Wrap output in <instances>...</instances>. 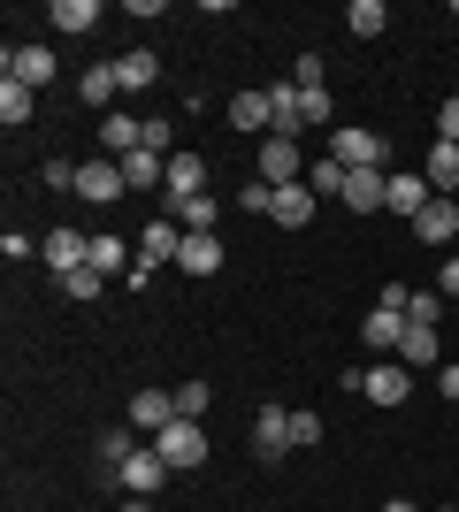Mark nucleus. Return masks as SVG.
<instances>
[{"label":"nucleus","mask_w":459,"mask_h":512,"mask_svg":"<svg viewBox=\"0 0 459 512\" xmlns=\"http://www.w3.org/2000/svg\"><path fill=\"white\" fill-rule=\"evenodd\" d=\"M291 85H299V92H329V85H322V54H299V69H291Z\"/></svg>","instance_id":"36"},{"label":"nucleus","mask_w":459,"mask_h":512,"mask_svg":"<svg viewBox=\"0 0 459 512\" xmlns=\"http://www.w3.org/2000/svg\"><path fill=\"white\" fill-rule=\"evenodd\" d=\"M383 184H391V169H352L345 176V207L352 214H375V207H383Z\"/></svg>","instance_id":"23"},{"label":"nucleus","mask_w":459,"mask_h":512,"mask_svg":"<svg viewBox=\"0 0 459 512\" xmlns=\"http://www.w3.org/2000/svg\"><path fill=\"white\" fill-rule=\"evenodd\" d=\"M161 214H169L176 230H215V222H222L215 199H184V207H161Z\"/></svg>","instance_id":"30"},{"label":"nucleus","mask_w":459,"mask_h":512,"mask_svg":"<svg viewBox=\"0 0 459 512\" xmlns=\"http://www.w3.org/2000/svg\"><path fill=\"white\" fill-rule=\"evenodd\" d=\"M444 512H452V505H444Z\"/></svg>","instance_id":"47"},{"label":"nucleus","mask_w":459,"mask_h":512,"mask_svg":"<svg viewBox=\"0 0 459 512\" xmlns=\"http://www.w3.org/2000/svg\"><path fill=\"white\" fill-rule=\"evenodd\" d=\"M138 253H146L153 268H161V260L176 268V253H184V230H176L169 214H153V222H146V237H138Z\"/></svg>","instance_id":"20"},{"label":"nucleus","mask_w":459,"mask_h":512,"mask_svg":"<svg viewBox=\"0 0 459 512\" xmlns=\"http://www.w3.org/2000/svg\"><path fill=\"white\" fill-rule=\"evenodd\" d=\"M54 69H62V62H54V46H8V77H16V85L39 92V85H54Z\"/></svg>","instance_id":"9"},{"label":"nucleus","mask_w":459,"mask_h":512,"mask_svg":"<svg viewBox=\"0 0 459 512\" xmlns=\"http://www.w3.org/2000/svg\"><path fill=\"white\" fill-rule=\"evenodd\" d=\"M391 360H406V367H437V360H444V337H437V329H406Z\"/></svg>","instance_id":"24"},{"label":"nucleus","mask_w":459,"mask_h":512,"mask_svg":"<svg viewBox=\"0 0 459 512\" xmlns=\"http://www.w3.org/2000/svg\"><path fill=\"white\" fill-rule=\"evenodd\" d=\"M414 237L421 245H459V207L452 199H429V207L414 214Z\"/></svg>","instance_id":"11"},{"label":"nucleus","mask_w":459,"mask_h":512,"mask_svg":"<svg viewBox=\"0 0 459 512\" xmlns=\"http://www.w3.org/2000/svg\"><path fill=\"white\" fill-rule=\"evenodd\" d=\"M421 176H429V192H437V199H452V192H459V146H452V138H437V146H429Z\"/></svg>","instance_id":"16"},{"label":"nucleus","mask_w":459,"mask_h":512,"mask_svg":"<svg viewBox=\"0 0 459 512\" xmlns=\"http://www.w3.org/2000/svg\"><path fill=\"white\" fill-rule=\"evenodd\" d=\"M115 92H123V77H115V62H100V69H85V77H77V100H85V107H108Z\"/></svg>","instance_id":"26"},{"label":"nucleus","mask_w":459,"mask_h":512,"mask_svg":"<svg viewBox=\"0 0 459 512\" xmlns=\"http://www.w3.org/2000/svg\"><path fill=\"white\" fill-rule=\"evenodd\" d=\"M444 398H459V360H452V367H444Z\"/></svg>","instance_id":"43"},{"label":"nucleus","mask_w":459,"mask_h":512,"mask_svg":"<svg viewBox=\"0 0 459 512\" xmlns=\"http://www.w3.org/2000/svg\"><path fill=\"white\" fill-rule=\"evenodd\" d=\"M299 115L306 130H329V92H299Z\"/></svg>","instance_id":"37"},{"label":"nucleus","mask_w":459,"mask_h":512,"mask_svg":"<svg viewBox=\"0 0 459 512\" xmlns=\"http://www.w3.org/2000/svg\"><path fill=\"white\" fill-rule=\"evenodd\" d=\"M31 107H39V92H31V85H16V77L0 85V123H8V130H23V123H31Z\"/></svg>","instance_id":"27"},{"label":"nucleus","mask_w":459,"mask_h":512,"mask_svg":"<svg viewBox=\"0 0 459 512\" xmlns=\"http://www.w3.org/2000/svg\"><path fill=\"white\" fill-rule=\"evenodd\" d=\"M360 398H375V406H406V398H414V367H406V360L360 367Z\"/></svg>","instance_id":"2"},{"label":"nucleus","mask_w":459,"mask_h":512,"mask_svg":"<svg viewBox=\"0 0 459 512\" xmlns=\"http://www.w3.org/2000/svg\"><path fill=\"white\" fill-rule=\"evenodd\" d=\"M322 444V413H291V451H314Z\"/></svg>","instance_id":"34"},{"label":"nucleus","mask_w":459,"mask_h":512,"mask_svg":"<svg viewBox=\"0 0 459 512\" xmlns=\"http://www.w3.org/2000/svg\"><path fill=\"white\" fill-rule=\"evenodd\" d=\"M138 146H146V153H161V161H169V123H161V115H153V123L138 130Z\"/></svg>","instance_id":"39"},{"label":"nucleus","mask_w":459,"mask_h":512,"mask_svg":"<svg viewBox=\"0 0 459 512\" xmlns=\"http://www.w3.org/2000/svg\"><path fill=\"white\" fill-rule=\"evenodd\" d=\"M39 253H46V268H54V276H69V268H85L92 237H77V230H46V237H39Z\"/></svg>","instance_id":"12"},{"label":"nucleus","mask_w":459,"mask_h":512,"mask_svg":"<svg viewBox=\"0 0 459 512\" xmlns=\"http://www.w3.org/2000/svg\"><path fill=\"white\" fill-rule=\"evenodd\" d=\"M345 23L360 31V39H383V23H391V8H383V0H352V8H345Z\"/></svg>","instance_id":"31"},{"label":"nucleus","mask_w":459,"mask_h":512,"mask_svg":"<svg viewBox=\"0 0 459 512\" xmlns=\"http://www.w3.org/2000/svg\"><path fill=\"white\" fill-rule=\"evenodd\" d=\"M54 283H62V299L92 306V299H100V283H108V276H92V268H69V276H54Z\"/></svg>","instance_id":"33"},{"label":"nucleus","mask_w":459,"mask_h":512,"mask_svg":"<svg viewBox=\"0 0 459 512\" xmlns=\"http://www.w3.org/2000/svg\"><path fill=\"white\" fill-rule=\"evenodd\" d=\"M123 512H153V505H146V497H131V505H123Z\"/></svg>","instance_id":"45"},{"label":"nucleus","mask_w":459,"mask_h":512,"mask_svg":"<svg viewBox=\"0 0 459 512\" xmlns=\"http://www.w3.org/2000/svg\"><path fill=\"white\" fill-rule=\"evenodd\" d=\"M184 199H207V161H199V153H169V184H161V207H184Z\"/></svg>","instance_id":"6"},{"label":"nucleus","mask_w":459,"mask_h":512,"mask_svg":"<svg viewBox=\"0 0 459 512\" xmlns=\"http://www.w3.org/2000/svg\"><path fill=\"white\" fill-rule=\"evenodd\" d=\"M268 199H276V192H268L261 176H253V184H245V192H238V207H253V214H268Z\"/></svg>","instance_id":"40"},{"label":"nucleus","mask_w":459,"mask_h":512,"mask_svg":"<svg viewBox=\"0 0 459 512\" xmlns=\"http://www.w3.org/2000/svg\"><path fill=\"white\" fill-rule=\"evenodd\" d=\"M138 130H146L138 115H100V146H108L115 161H123V153H138Z\"/></svg>","instance_id":"25"},{"label":"nucleus","mask_w":459,"mask_h":512,"mask_svg":"<svg viewBox=\"0 0 459 512\" xmlns=\"http://www.w3.org/2000/svg\"><path fill=\"white\" fill-rule=\"evenodd\" d=\"M123 184H131L138 199H146V192H161V184H169V161H161V153H146V146H138V153H123Z\"/></svg>","instance_id":"18"},{"label":"nucleus","mask_w":459,"mask_h":512,"mask_svg":"<svg viewBox=\"0 0 459 512\" xmlns=\"http://www.w3.org/2000/svg\"><path fill=\"white\" fill-rule=\"evenodd\" d=\"M429 199H437V192H429V176H406V169H398L391 184H383V207H391V214H406V222H414V214L429 207Z\"/></svg>","instance_id":"14"},{"label":"nucleus","mask_w":459,"mask_h":512,"mask_svg":"<svg viewBox=\"0 0 459 512\" xmlns=\"http://www.w3.org/2000/svg\"><path fill=\"white\" fill-rule=\"evenodd\" d=\"M437 138H452V146H459V92L444 100V115H437Z\"/></svg>","instance_id":"41"},{"label":"nucleus","mask_w":459,"mask_h":512,"mask_svg":"<svg viewBox=\"0 0 459 512\" xmlns=\"http://www.w3.org/2000/svg\"><path fill=\"white\" fill-rule=\"evenodd\" d=\"M406 321H414V329H437L444 321V291H406Z\"/></svg>","instance_id":"32"},{"label":"nucleus","mask_w":459,"mask_h":512,"mask_svg":"<svg viewBox=\"0 0 459 512\" xmlns=\"http://www.w3.org/2000/svg\"><path fill=\"white\" fill-rule=\"evenodd\" d=\"M444 299L459 306V253H452V268H444Z\"/></svg>","instance_id":"42"},{"label":"nucleus","mask_w":459,"mask_h":512,"mask_svg":"<svg viewBox=\"0 0 459 512\" xmlns=\"http://www.w3.org/2000/svg\"><path fill=\"white\" fill-rule=\"evenodd\" d=\"M314 207H322V199L306 192V184H284V192L268 199V222H284V230H306V222H314Z\"/></svg>","instance_id":"15"},{"label":"nucleus","mask_w":459,"mask_h":512,"mask_svg":"<svg viewBox=\"0 0 459 512\" xmlns=\"http://www.w3.org/2000/svg\"><path fill=\"white\" fill-rule=\"evenodd\" d=\"M46 23H54V31H92V23H100V8H92V0H54V8H46Z\"/></svg>","instance_id":"29"},{"label":"nucleus","mask_w":459,"mask_h":512,"mask_svg":"<svg viewBox=\"0 0 459 512\" xmlns=\"http://www.w3.org/2000/svg\"><path fill=\"white\" fill-rule=\"evenodd\" d=\"M345 176H352V169H345V161H337V153L322 146L314 161H306V192H314V199H345Z\"/></svg>","instance_id":"19"},{"label":"nucleus","mask_w":459,"mask_h":512,"mask_svg":"<svg viewBox=\"0 0 459 512\" xmlns=\"http://www.w3.org/2000/svg\"><path fill=\"white\" fill-rule=\"evenodd\" d=\"M253 451H261V459H284V451H291V413L284 406L253 413Z\"/></svg>","instance_id":"10"},{"label":"nucleus","mask_w":459,"mask_h":512,"mask_svg":"<svg viewBox=\"0 0 459 512\" xmlns=\"http://www.w3.org/2000/svg\"><path fill=\"white\" fill-rule=\"evenodd\" d=\"M153 451L169 459V474H184V467H199V459H207V428H199V421H169L161 436H153Z\"/></svg>","instance_id":"5"},{"label":"nucleus","mask_w":459,"mask_h":512,"mask_svg":"<svg viewBox=\"0 0 459 512\" xmlns=\"http://www.w3.org/2000/svg\"><path fill=\"white\" fill-rule=\"evenodd\" d=\"M261 184H268V192L306 184V153H299V138H276V130H268V146H261Z\"/></svg>","instance_id":"4"},{"label":"nucleus","mask_w":459,"mask_h":512,"mask_svg":"<svg viewBox=\"0 0 459 512\" xmlns=\"http://www.w3.org/2000/svg\"><path fill=\"white\" fill-rule=\"evenodd\" d=\"M46 192H77V161H46Z\"/></svg>","instance_id":"38"},{"label":"nucleus","mask_w":459,"mask_h":512,"mask_svg":"<svg viewBox=\"0 0 459 512\" xmlns=\"http://www.w3.org/2000/svg\"><path fill=\"white\" fill-rule=\"evenodd\" d=\"M169 421H176V390H138V398H131V428L146 436V444H153Z\"/></svg>","instance_id":"8"},{"label":"nucleus","mask_w":459,"mask_h":512,"mask_svg":"<svg viewBox=\"0 0 459 512\" xmlns=\"http://www.w3.org/2000/svg\"><path fill=\"white\" fill-rule=\"evenodd\" d=\"M207 413V383H176V421H199Z\"/></svg>","instance_id":"35"},{"label":"nucleus","mask_w":459,"mask_h":512,"mask_svg":"<svg viewBox=\"0 0 459 512\" xmlns=\"http://www.w3.org/2000/svg\"><path fill=\"white\" fill-rule=\"evenodd\" d=\"M383 512H421V505H406V497H391V505H383Z\"/></svg>","instance_id":"44"},{"label":"nucleus","mask_w":459,"mask_h":512,"mask_svg":"<svg viewBox=\"0 0 459 512\" xmlns=\"http://www.w3.org/2000/svg\"><path fill=\"white\" fill-rule=\"evenodd\" d=\"M123 192H131V184H123V161H115V153H100V161H77V199H92V207H115Z\"/></svg>","instance_id":"3"},{"label":"nucleus","mask_w":459,"mask_h":512,"mask_svg":"<svg viewBox=\"0 0 459 512\" xmlns=\"http://www.w3.org/2000/svg\"><path fill=\"white\" fill-rule=\"evenodd\" d=\"M329 153L345 161V169H391V146L375 138V130H360V123H345V130H329Z\"/></svg>","instance_id":"1"},{"label":"nucleus","mask_w":459,"mask_h":512,"mask_svg":"<svg viewBox=\"0 0 459 512\" xmlns=\"http://www.w3.org/2000/svg\"><path fill=\"white\" fill-rule=\"evenodd\" d=\"M222 115H230V130H276V115H268V85L261 92H230Z\"/></svg>","instance_id":"22"},{"label":"nucleus","mask_w":459,"mask_h":512,"mask_svg":"<svg viewBox=\"0 0 459 512\" xmlns=\"http://www.w3.org/2000/svg\"><path fill=\"white\" fill-rule=\"evenodd\" d=\"M115 77H123V92H146L153 77H161V62H153L146 46H131V54H123V62H115Z\"/></svg>","instance_id":"28"},{"label":"nucleus","mask_w":459,"mask_h":512,"mask_svg":"<svg viewBox=\"0 0 459 512\" xmlns=\"http://www.w3.org/2000/svg\"><path fill=\"white\" fill-rule=\"evenodd\" d=\"M176 268H184V276H215V268H222V237H215V230H184Z\"/></svg>","instance_id":"13"},{"label":"nucleus","mask_w":459,"mask_h":512,"mask_svg":"<svg viewBox=\"0 0 459 512\" xmlns=\"http://www.w3.org/2000/svg\"><path fill=\"white\" fill-rule=\"evenodd\" d=\"M406 329H414V321L398 314V306H375V314L360 321V337H368V352H398V337H406Z\"/></svg>","instance_id":"21"},{"label":"nucleus","mask_w":459,"mask_h":512,"mask_svg":"<svg viewBox=\"0 0 459 512\" xmlns=\"http://www.w3.org/2000/svg\"><path fill=\"white\" fill-rule=\"evenodd\" d=\"M115 482H123V490H131V497H153V490H161V482H169V459H161V451H153V444H138L131 459H123V474H115Z\"/></svg>","instance_id":"7"},{"label":"nucleus","mask_w":459,"mask_h":512,"mask_svg":"<svg viewBox=\"0 0 459 512\" xmlns=\"http://www.w3.org/2000/svg\"><path fill=\"white\" fill-rule=\"evenodd\" d=\"M452 16H459V0H452Z\"/></svg>","instance_id":"46"},{"label":"nucleus","mask_w":459,"mask_h":512,"mask_svg":"<svg viewBox=\"0 0 459 512\" xmlns=\"http://www.w3.org/2000/svg\"><path fill=\"white\" fill-rule=\"evenodd\" d=\"M131 245H123V237H115V230H100V237H92V253H85V268H92V276H131Z\"/></svg>","instance_id":"17"}]
</instances>
